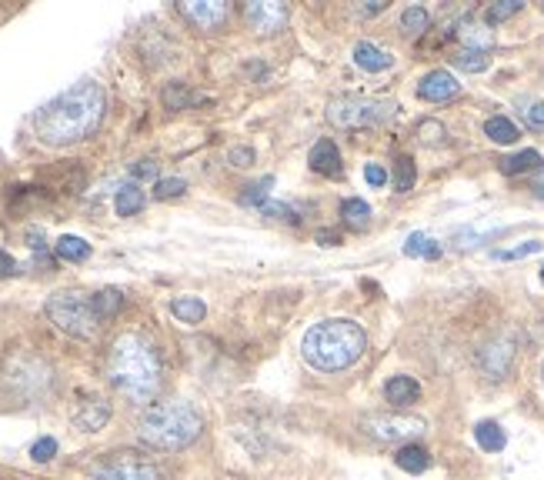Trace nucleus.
I'll use <instances>...</instances> for the list:
<instances>
[{"label":"nucleus","instance_id":"1a4fd4ad","mask_svg":"<svg viewBox=\"0 0 544 480\" xmlns=\"http://www.w3.org/2000/svg\"><path fill=\"white\" fill-rule=\"evenodd\" d=\"M244 20L254 34L271 37L288 24V7L278 4V0H251V4H244Z\"/></svg>","mask_w":544,"mask_h":480},{"label":"nucleus","instance_id":"a18cd8bd","mask_svg":"<svg viewBox=\"0 0 544 480\" xmlns=\"http://www.w3.org/2000/svg\"><path fill=\"white\" fill-rule=\"evenodd\" d=\"M541 284H544V267H541Z\"/></svg>","mask_w":544,"mask_h":480},{"label":"nucleus","instance_id":"5701e85b","mask_svg":"<svg viewBox=\"0 0 544 480\" xmlns=\"http://www.w3.org/2000/svg\"><path fill=\"white\" fill-rule=\"evenodd\" d=\"M341 217H344V224H348L351 230H364V227H368L371 207L364 204L361 197H348V200L341 204Z\"/></svg>","mask_w":544,"mask_h":480},{"label":"nucleus","instance_id":"ddd939ff","mask_svg":"<svg viewBox=\"0 0 544 480\" xmlns=\"http://www.w3.org/2000/svg\"><path fill=\"white\" fill-rule=\"evenodd\" d=\"M107 420H111V404L104 397H84V404L74 410V424L87 430V434L101 430Z\"/></svg>","mask_w":544,"mask_h":480},{"label":"nucleus","instance_id":"72a5a7b5","mask_svg":"<svg viewBox=\"0 0 544 480\" xmlns=\"http://www.w3.org/2000/svg\"><path fill=\"white\" fill-rule=\"evenodd\" d=\"M184 187H187V180H181V177H167V180H157V184H154V197H161V200H167V197H177V194H184Z\"/></svg>","mask_w":544,"mask_h":480},{"label":"nucleus","instance_id":"9d476101","mask_svg":"<svg viewBox=\"0 0 544 480\" xmlns=\"http://www.w3.org/2000/svg\"><path fill=\"white\" fill-rule=\"evenodd\" d=\"M511 360H514V337H508V334H498L494 340H488L478 354V364L491 380H501L504 374H508Z\"/></svg>","mask_w":544,"mask_h":480},{"label":"nucleus","instance_id":"f8f14e48","mask_svg":"<svg viewBox=\"0 0 544 480\" xmlns=\"http://www.w3.org/2000/svg\"><path fill=\"white\" fill-rule=\"evenodd\" d=\"M458 94H461V84L454 80L451 70H431L418 84V97L428 100V104H444V100H454Z\"/></svg>","mask_w":544,"mask_h":480},{"label":"nucleus","instance_id":"a19ab883","mask_svg":"<svg viewBox=\"0 0 544 480\" xmlns=\"http://www.w3.org/2000/svg\"><path fill=\"white\" fill-rule=\"evenodd\" d=\"M134 177H157V164H154V160H137Z\"/></svg>","mask_w":544,"mask_h":480},{"label":"nucleus","instance_id":"37998d69","mask_svg":"<svg viewBox=\"0 0 544 480\" xmlns=\"http://www.w3.org/2000/svg\"><path fill=\"white\" fill-rule=\"evenodd\" d=\"M384 7H388L384 0H368V4H364L361 10H364V14H378V10H384Z\"/></svg>","mask_w":544,"mask_h":480},{"label":"nucleus","instance_id":"473e14b6","mask_svg":"<svg viewBox=\"0 0 544 480\" xmlns=\"http://www.w3.org/2000/svg\"><path fill=\"white\" fill-rule=\"evenodd\" d=\"M541 240H524L518 247H508V250H494L498 260H521V257H531V254H541Z\"/></svg>","mask_w":544,"mask_h":480},{"label":"nucleus","instance_id":"bb28decb","mask_svg":"<svg viewBox=\"0 0 544 480\" xmlns=\"http://www.w3.org/2000/svg\"><path fill=\"white\" fill-rule=\"evenodd\" d=\"M538 164H541L538 150H521V154H514V157H504L501 160V170L508 177H514V174H524V170H534Z\"/></svg>","mask_w":544,"mask_h":480},{"label":"nucleus","instance_id":"20e7f679","mask_svg":"<svg viewBox=\"0 0 544 480\" xmlns=\"http://www.w3.org/2000/svg\"><path fill=\"white\" fill-rule=\"evenodd\" d=\"M204 430V417L197 414L191 404L174 400V404H151L144 410L137 434L147 447L157 450H181L187 444H194Z\"/></svg>","mask_w":544,"mask_h":480},{"label":"nucleus","instance_id":"e433bc0d","mask_svg":"<svg viewBox=\"0 0 544 480\" xmlns=\"http://www.w3.org/2000/svg\"><path fill=\"white\" fill-rule=\"evenodd\" d=\"M257 210H261V214H267V217H278V220H291V224H294V220H298V217H294V210H291L288 204H278V200H267V204H261V207H257Z\"/></svg>","mask_w":544,"mask_h":480},{"label":"nucleus","instance_id":"2eb2a0df","mask_svg":"<svg viewBox=\"0 0 544 480\" xmlns=\"http://www.w3.org/2000/svg\"><path fill=\"white\" fill-rule=\"evenodd\" d=\"M311 170H318V174H324V177L341 174V150L334 140L324 137L311 147Z\"/></svg>","mask_w":544,"mask_h":480},{"label":"nucleus","instance_id":"6e6552de","mask_svg":"<svg viewBox=\"0 0 544 480\" xmlns=\"http://www.w3.org/2000/svg\"><path fill=\"white\" fill-rule=\"evenodd\" d=\"M94 480H161V470L151 457L137 450H114L94 464Z\"/></svg>","mask_w":544,"mask_h":480},{"label":"nucleus","instance_id":"79ce46f5","mask_svg":"<svg viewBox=\"0 0 544 480\" xmlns=\"http://www.w3.org/2000/svg\"><path fill=\"white\" fill-rule=\"evenodd\" d=\"M14 260L11 257H7V254H0V277H4V274H14Z\"/></svg>","mask_w":544,"mask_h":480},{"label":"nucleus","instance_id":"c85d7f7f","mask_svg":"<svg viewBox=\"0 0 544 480\" xmlns=\"http://www.w3.org/2000/svg\"><path fill=\"white\" fill-rule=\"evenodd\" d=\"M458 37L468 44V50H488V44H491V34L484 27H478V24H471V20H464L461 24V30H458Z\"/></svg>","mask_w":544,"mask_h":480},{"label":"nucleus","instance_id":"0eeeda50","mask_svg":"<svg viewBox=\"0 0 544 480\" xmlns=\"http://www.w3.org/2000/svg\"><path fill=\"white\" fill-rule=\"evenodd\" d=\"M361 430L368 437H374L378 444H414L424 430H428V424H424L421 417L414 414H401V410H394V414H388V410H381V414H368L361 420Z\"/></svg>","mask_w":544,"mask_h":480},{"label":"nucleus","instance_id":"4c0bfd02","mask_svg":"<svg viewBox=\"0 0 544 480\" xmlns=\"http://www.w3.org/2000/svg\"><path fill=\"white\" fill-rule=\"evenodd\" d=\"M227 160H231L234 167H251L254 164V150L251 147H234L231 154H227Z\"/></svg>","mask_w":544,"mask_h":480},{"label":"nucleus","instance_id":"6ab92c4d","mask_svg":"<svg viewBox=\"0 0 544 480\" xmlns=\"http://www.w3.org/2000/svg\"><path fill=\"white\" fill-rule=\"evenodd\" d=\"M394 460H398V467L408 470V474H424V470L431 467V454L421 444H404Z\"/></svg>","mask_w":544,"mask_h":480},{"label":"nucleus","instance_id":"58836bf2","mask_svg":"<svg viewBox=\"0 0 544 480\" xmlns=\"http://www.w3.org/2000/svg\"><path fill=\"white\" fill-rule=\"evenodd\" d=\"M364 180H368L371 187H384V184H388V174H384L381 164H368V167H364Z\"/></svg>","mask_w":544,"mask_h":480},{"label":"nucleus","instance_id":"7c9ffc66","mask_svg":"<svg viewBox=\"0 0 544 480\" xmlns=\"http://www.w3.org/2000/svg\"><path fill=\"white\" fill-rule=\"evenodd\" d=\"M521 7H524L521 0H501V4H491L488 10H484V20H488V24H501V20L518 14Z\"/></svg>","mask_w":544,"mask_h":480},{"label":"nucleus","instance_id":"4468645a","mask_svg":"<svg viewBox=\"0 0 544 480\" xmlns=\"http://www.w3.org/2000/svg\"><path fill=\"white\" fill-rule=\"evenodd\" d=\"M384 397H388V404H394V407H411V404H418L421 384L408 374H398L384 384Z\"/></svg>","mask_w":544,"mask_h":480},{"label":"nucleus","instance_id":"ea45409f","mask_svg":"<svg viewBox=\"0 0 544 480\" xmlns=\"http://www.w3.org/2000/svg\"><path fill=\"white\" fill-rule=\"evenodd\" d=\"M524 120H528V127H534V130H544V104H534V107H528V114H524Z\"/></svg>","mask_w":544,"mask_h":480},{"label":"nucleus","instance_id":"412c9836","mask_svg":"<svg viewBox=\"0 0 544 480\" xmlns=\"http://www.w3.org/2000/svg\"><path fill=\"white\" fill-rule=\"evenodd\" d=\"M171 314L181 320V324H201L207 307H204L201 297H177L171 304Z\"/></svg>","mask_w":544,"mask_h":480},{"label":"nucleus","instance_id":"dca6fc26","mask_svg":"<svg viewBox=\"0 0 544 480\" xmlns=\"http://www.w3.org/2000/svg\"><path fill=\"white\" fill-rule=\"evenodd\" d=\"M354 64H358L361 70H368V74H381V70H388L394 64V57L388 54V50H381V47L368 44V40H361V44L354 47Z\"/></svg>","mask_w":544,"mask_h":480},{"label":"nucleus","instance_id":"b1692460","mask_svg":"<svg viewBox=\"0 0 544 480\" xmlns=\"http://www.w3.org/2000/svg\"><path fill=\"white\" fill-rule=\"evenodd\" d=\"M484 134H488L494 144H514V140L521 137L518 127H514L508 117H488L484 120Z\"/></svg>","mask_w":544,"mask_h":480},{"label":"nucleus","instance_id":"2f4dec72","mask_svg":"<svg viewBox=\"0 0 544 480\" xmlns=\"http://www.w3.org/2000/svg\"><path fill=\"white\" fill-rule=\"evenodd\" d=\"M274 187V177H264L261 184H251L241 194V204L244 207H261V204H267V190Z\"/></svg>","mask_w":544,"mask_h":480},{"label":"nucleus","instance_id":"f03ea898","mask_svg":"<svg viewBox=\"0 0 544 480\" xmlns=\"http://www.w3.org/2000/svg\"><path fill=\"white\" fill-rule=\"evenodd\" d=\"M164 364L157 347L141 334H121L107 354V380L117 394H124L134 404H147L161 390Z\"/></svg>","mask_w":544,"mask_h":480},{"label":"nucleus","instance_id":"a211bd4d","mask_svg":"<svg viewBox=\"0 0 544 480\" xmlns=\"http://www.w3.org/2000/svg\"><path fill=\"white\" fill-rule=\"evenodd\" d=\"M161 100H164V107L167 110H187L191 104H201V94H194L191 87L187 84H181V80H174V84H167L164 87V94H161Z\"/></svg>","mask_w":544,"mask_h":480},{"label":"nucleus","instance_id":"aec40b11","mask_svg":"<svg viewBox=\"0 0 544 480\" xmlns=\"http://www.w3.org/2000/svg\"><path fill=\"white\" fill-rule=\"evenodd\" d=\"M57 257L61 260H71V264H81V260L91 257V244H87L84 237H74V234H64L61 240L54 244Z\"/></svg>","mask_w":544,"mask_h":480},{"label":"nucleus","instance_id":"a878e982","mask_svg":"<svg viewBox=\"0 0 544 480\" xmlns=\"http://www.w3.org/2000/svg\"><path fill=\"white\" fill-rule=\"evenodd\" d=\"M428 27H431V14H428L424 7H418V4L408 7V10L401 14V30H404V34L418 37V34H424Z\"/></svg>","mask_w":544,"mask_h":480},{"label":"nucleus","instance_id":"9b49d317","mask_svg":"<svg viewBox=\"0 0 544 480\" xmlns=\"http://www.w3.org/2000/svg\"><path fill=\"white\" fill-rule=\"evenodd\" d=\"M177 10L191 20L197 30H217L231 14V7L224 4V0H184V4H177Z\"/></svg>","mask_w":544,"mask_h":480},{"label":"nucleus","instance_id":"39448f33","mask_svg":"<svg viewBox=\"0 0 544 480\" xmlns=\"http://www.w3.org/2000/svg\"><path fill=\"white\" fill-rule=\"evenodd\" d=\"M47 317L57 330L71 337H94L104 324L101 304H97V294H87V290H57V294L47 300Z\"/></svg>","mask_w":544,"mask_h":480},{"label":"nucleus","instance_id":"cd10ccee","mask_svg":"<svg viewBox=\"0 0 544 480\" xmlns=\"http://www.w3.org/2000/svg\"><path fill=\"white\" fill-rule=\"evenodd\" d=\"M404 254L408 257H438L441 247L434 244L428 234H411L408 240H404Z\"/></svg>","mask_w":544,"mask_h":480},{"label":"nucleus","instance_id":"f3484780","mask_svg":"<svg viewBox=\"0 0 544 480\" xmlns=\"http://www.w3.org/2000/svg\"><path fill=\"white\" fill-rule=\"evenodd\" d=\"M474 440H478V447L488 450V454H501L504 444H508V434H504L501 424H494V420H481V424L474 427Z\"/></svg>","mask_w":544,"mask_h":480},{"label":"nucleus","instance_id":"49530a36","mask_svg":"<svg viewBox=\"0 0 544 480\" xmlns=\"http://www.w3.org/2000/svg\"><path fill=\"white\" fill-rule=\"evenodd\" d=\"M541 380H544V364H541Z\"/></svg>","mask_w":544,"mask_h":480},{"label":"nucleus","instance_id":"393cba45","mask_svg":"<svg viewBox=\"0 0 544 480\" xmlns=\"http://www.w3.org/2000/svg\"><path fill=\"white\" fill-rule=\"evenodd\" d=\"M414 180H418V167H414V160L408 154L394 160V190H398V194H408V190L414 187Z\"/></svg>","mask_w":544,"mask_h":480},{"label":"nucleus","instance_id":"c03bdc74","mask_svg":"<svg viewBox=\"0 0 544 480\" xmlns=\"http://www.w3.org/2000/svg\"><path fill=\"white\" fill-rule=\"evenodd\" d=\"M318 240H321L324 247H331L334 240H338V234H334V230H321V234H318Z\"/></svg>","mask_w":544,"mask_h":480},{"label":"nucleus","instance_id":"423d86ee","mask_svg":"<svg viewBox=\"0 0 544 480\" xmlns=\"http://www.w3.org/2000/svg\"><path fill=\"white\" fill-rule=\"evenodd\" d=\"M398 114V104L394 100H381V97H341L334 100L328 117L334 127L344 130H361V127H378L384 120H391Z\"/></svg>","mask_w":544,"mask_h":480},{"label":"nucleus","instance_id":"c756f323","mask_svg":"<svg viewBox=\"0 0 544 480\" xmlns=\"http://www.w3.org/2000/svg\"><path fill=\"white\" fill-rule=\"evenodd\" d=\"M458 67L468 70V74H481V70L491 67V54L488 50H464V54L458 57Z\"/></svg>","mask_w":544,"mask_h":480},{"label":"nucleus","instance_id":"f704fd0d","mask_svg":"<svg viewBox=\"0 0 544 480\" xmlns=\"http://www.w3.org/2000/svg\"><path fill=\"white\" fill-rule=\"evenodd\" d=\"M31 457L37 460V464H47V460H54L57 457V440L54 437H41L31 447Z\"/></svg>","mask_w":544,"mask_h":480},{"label":"nucleus","instance_id":"4be33fe9","mask_svg":"<svg viewBox=\"0 0 544 480\" xmlns=\"http://www.w3.org/2000/svg\"><path fill=\"white\" fill-rule=\"evenodd\" d=\"M114 207H117V214H121V217H134L137 210H144V190L134 187V184H124L121 190H117Z\"/></svg>","mask_w":544,"mask_h":480},{"label":"nucleus","instance_id":"c9c22d12","mask_svg":"<svg viewBox=\"0 0 544 480\" xmlns=\"http://www.w3.org/2000/svg\"><path fill=\"white\" fill-rule=\"evenodd\" d=\"M418 134H421L424 144H441V140L448 137V134H444V127L438 124V120H421Z\"/></svg>","mask_w":544,"mask_h":480},{"label":"nucleus","instance_id":"f257e3e1","mask_svg":"<svg viewBox=\"0 0 544 480\" xmlns=\"http://www.w3.org/2000/svg\"><path fill=\"white\" fill-rule=\"evenodd\" d=\"M107 110V97L104 87L94 84V80H81L71 90L57 94L51 104H44L34 117V130L44 144L51 147H67L77 144V140L91 137L104 120Z\"/></svg>","mask_w":544,"mask_h":480},{"label":"nucleus","instance_id":"7ed1b4c3","mask_svg":"<svg viewBox=\"0 0 544 480\" xmlns=\"http://www.w3.org/2000/svg\"><path fill=\"white\" fill-rule=\"evenodd\" d=\"M301 350L311 367L334 374V370H348L351 364H358L361 354L368 350V337H364V327L354 324V320H318L304 334Z\"/></svg>","mask_w":544,"mask_h":480}]
</instances>
